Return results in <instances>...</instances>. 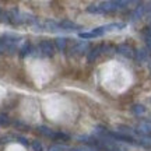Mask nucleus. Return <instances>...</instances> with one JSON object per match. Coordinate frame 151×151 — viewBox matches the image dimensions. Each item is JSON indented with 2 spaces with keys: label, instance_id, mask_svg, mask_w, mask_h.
I'll return each instance as SVG.
<instances>
[{
  "label": "nucleus",
  "instance_id": "nucleus-23",
  "mask_svg": "<svg viewBox=\"0 0 151 151\" xmlns=\"http://www.w3.org/2000/svg\"><path fill=\"white\" fill-rule=\"evenodd\" d=\"M92 32L95 34V37H101V35L105 34V29H104V27H99V28H95Z\"/></svg>",
  "mask_w": 151,
  "mask_h": 151
},
{
  "label": "nucleus",
  "instance_id": "nucleus-19",
  "mask_svg": "<svg viewBox=\"0 0 151 151\" xmlns=\"http://www.w3.org/2000/svg\"><path fill=\"white\" fill-rule=\"evenodd\" d=\"M32 148H34V151H43V146H42V143L41 141H38V140H34L32 141Z\"/></svg>",
  "mask_w": 151,
  "mask_h": 151
},
{
  "label": "nucleus",
  "instance_id": "nucleus-3",
  "mask_svg": "<svg viewBox=\"0 0 151 151\" xmlns=\"http://www.w3.org/2000/svg\"><path fill=\"white\" fill-rule=\"evenodd\" d=\"M118 52L120 55H123L126 58H134V50L133 48L130 46V45H126V43H122V45H119L118 46Z\"/></svg>",
  "mask_w": 151,
  "mask_h": 151
},
{
  "label": "nucleus",
  "instance_id": "nucleus-14",
  "mask_svg": "<svg viewBox=\"0 0 151 151\" xmlns=\"http://www.w3.org/2000/svg\"><path fill=\"white\" fill-rule=\"evenodd\" d=\"M38 132L43 136H48V137H53L55 136L53 130H50L49 127H46V126H39V127H38Z\"/></svg>",
  "mask_w": 151,
  "mask_h": 151
},
{
  "label": "nucleus",
  "instance_id": "nucleus-2",
  "mask_svg": "<svg viewBox=\"0 0 151 151\" xmlns=\"http://www.w3.org/2000/svg\"><path fill=\"white\" fill-rule=\"evenodd\" d=\"M39 50L45 56H53V53H55L53 43L50 42V41H42V42L39 43Z\"/></svg>",
  "mask_w": 151,
  "mask_h": 151
},
{
  "label": "nucleus",
  "instance_id": "nucleus-8",
  "mask_svg": "<svg viewBox=\"0 0 151 151\" xmlns=\"http://www.w3.org/2000/svg\"><path fill=\"white\" fill-rule=\"evenodd\" d=\"M102 52V46H97V48H94L91 52H88V62L92 63L94 60L97 59V56H99V53Z\"/></svg>",
  "mask_w": 151,
  "mask_h": 151
},
{
  "label": "nucleus",
  "instance_id": "nucleus-25",
  "mask_svg": "<svg viewBox=\"0 0 151 151\" xmlns=\"http://www.w3.org/2000/svg\"><path fill=\"white\" fill-rule=\"evenodd\" d=\"M67 151H84V148L83 147H76V148H70V150H67Z\"/></svg>",
  "mask_w": 151,
  "mask_h": 151
},
{
  "label": "nucleus",
  "instance_id": "nucleus-5",
  "mask_svg": "<svg viewBox=\"0 0 151 151\" xmlns=\"http://www.w3.org/2000/svg\"><path fill=\"white\" fill-rule=\"evenodd\" d=\"M134 58H136V60H137L139 63L146 62L147 58H148V52H147V49H139V50L134 53Z\"/></svg>",
  "mask_w": 151,
  "mask_h": 151
},
{
  "label": "nucleus",
  "instance_id": "nucleus-18",
  "mask_svg": "<svg viewBox=\"0 0 151 151\" xmlns=\"http://www.w3.org/2000/svg\"><path fill=\"white\" fill-rule=\"evenodd\" d=\"M132 111H133L134 115H143V113L146 112V108H144L143 105H134V106L132 108Z\"/></svg>",
  "mask_w": 151,
  "mask_h": 151
},
{
  "label": "nucleus",
  "instance_id": "nucleus-6",
  "mask_svg": "<svg viewBox=\"0 0 151 151\" xmlns=\"http://www.w3.org/2000/svg\"><path fill=\"white\" fill-rule=\"evenodd\" d=\"M144 13H146V7L144 6H139V7H136L134 11H133V14H132V18L137 21V20H140L141 17L144 16Z\"/></svg>",
  "mask_w": 151,
  "mask_h": 151
},
{
  "label": "nucleus",
  "instance_id": "nucleus-22",
  "mask_svg": "<svg viewBox=\"0 0 151 151\" xmlns=\"http://www.w3.org/2000/svg\"><path fill=\"white\" fill-rule=\"evenodd\" d=\"M80 38H83V39H91V38H95V34L92 32H81L80 34Z\"/></svg>",
  "mask_w": 151,
  "mask_h": 151
},
{
  "label": "nucleus",
  "instance_id": "nucleus-9",
  "mask_svg": "<svg viewBox=\"0 0 151 151\" xmlns=\"http://www.w3.org/2000/svg\"><path fill=\"white\" fill-rule=\"evenodd\" d=\"M73 50H74V52H77L78 55L86 53L87 50H88V43H87V42H80V43H77Z\"/></svg>",
  "mask_w": 151,
  "mask_h": 151
},
{
  "label": "nucleus",
  "instance_id": "nucleus-17",
  "mask_svg": "<svg viewBox=\"0 0 151 151\" xmlns=\"http://www.w3.org/2000/svg\"><path fill=\"white\" fill-rule=\"evenodd\" d=\"M87 11H88V13H94V14H101V13H102L99 6H94V4L88 6V7H87Z\"/></svg>",
  "mask_w": 151,
  "mask_h": 151
},
{
  "label": "nucleus",
  "instance_id": "nucleus-4",
  "mask_svg": "<svg viewBox=\"0 0 151 151\" xmlns=\"http://www.w3.org/2000/svg\"><path fill=\"white\" fill-rule=\"evenodd\" d=\"M99 7H101L102 13H112V11L118 10V7H116V3H115V1H104V3L99 4Z\"/></svg>",
  "mask_w": 151,
  "mask_h": 151
},
{
  "label": "nucleus",
  "instance_id": "nucleus-15",
  "mask_svg": "<svg viewBox=\"0 0 151 151\" xmlns=\"http://www.w3.org/2000/svg\"><path fill=\"white\" fill-rule=\"evenodd\" d=\"M55 43H56V46H58L60 50H65L66 45H67V39H65V38H56V39H55Z\"/></svg>",
  "mask_w": 151,
  "mask_h": 151
},
{
  "label": "nucleus",
  "instance_id": "nucleus-20",
  "mask_svg": "<svg viewBox=\"0 0 151 151\" xmlns=\"http://www.w3.org/2000/svg\"><path fill=\"white\" fill-rule=\"evenodd\" d=\"M48 151H67V148L63 146H60V144H53V146L49 147Z\"/></svg>",
  "mask_w": 151,
  "mask_h": 151
},
{
  "label": "nucleus",
  "instance_id": "nucleus-16",
  "mask_svg": "<svg viewBox=\"0 0 151 151\" xmlns=\"http://www.w3.org/2000/svg\"><path fill=\"white\" fill-rule=\"evenodd\" d=\"M53 139L56 141H67V140H70V136L66 134V133H55Z\"/></svg>",
  "mask_w": 151,
  "mask_h": 151
},
{
  "label": "nucleus",
  "instance_id": "nucleus-13",
  "mask_svg": "<svg viewBox=\"0 0 151 151\" xmlns=\"http://www.w3.org/2000/svg\"><path fill=\"white\" fill-rule=\"evenodd\" d=\"M60 28H63V29H69V31H71V29H76L77 28V25H76L74 22L69 21V20H65V21L60 22Z\"/></svg>",
  "mask_w": 151,
  "mask_h": 151
},
{
  "label": "nucleus",
  "instance_id": "nucleus-10",
  "mask_svg": "<svg viewBox=\"0 0 151 151\" xmlns=\"http://www.w3.org/2000/svg\"><path fill=\"white\" fill-rule=\"evenodd\" d=\"M137 141H139L140 146L147 147V148H151V136H141Z\"/></svg>",
  "mask_w": 151,
  "mask_h": 151
},
{
  "label": "nucleus",
  "instance_id": "nucleus-21",
  "mask_svg": "<svg viewBox=\"0 0 151 151\" xmlns=\"http://www.w3.org/2000/svg\"><path fill=\"white\" fill-rule=\"evenodd\" d=\"M9 123H10V119L7 118L6 115L0 113V126H7Z\"/></svg>",
  "mask_w": 151,
  "mask_h": 151
},
{
  "label": "nucleus",
  "instance_id": "nucleus-24",
  "mask_svg": "<svg viewBox=\"0 0 151 151\" xmlns=\"http://www.w3.org/2000/svg\"><path fill=\"white\" fill-rule=\"evenodd\" d=\"M14 140H17L18 143H21L22 146H28V141L24 139V137H21V136H17V137H14Z\"/></svg>",
  "mask_w": 151,
  "mask_h": 151
},
{
  "label": "nucleus",
  "instance_id": "nucleus-1",
  "mask_svg": "<svg viewBox=\"0 0 151 151\" xmlns=\"http://www.w3.org/2000/svg\"><path fill=\"white\" fill-rule=\"evenodd\" d=\"M136 133H140L141 136H151V122L150 120H143L137 124Z\"/></svg>",
  "mask_w": 151,
  "mask_h": 151
},
{
  "label": "nucleus",
  "instance_id": "nucleus-7",
  "mask_svg": "<svg viewBox=\"0 0 151 151\" xmlns=\"http://www.w3.org/2000/svg\"><path fill=\"white\" fill-rule=\"evenodd\" d=\"M124 22H113V24H108V25H105L104 29H105V32L106 31H118V29H122L124 28Z\"/></svg>",
  "mask_w": 151,
  "mask_h": 151
},
{
  "label": "nucleus",
  "instance_id": "nucleus-12",
  "mask_svg": "<svg viewBox=\"0 0 151 151\" xmlns=\"http://www.w3.org/2000/svg\"><path fill=\"white\" fill-rule=\"evenodd\" d=\"M28 53H31V43L25 42L22 45V48L20 49V56H21V58H25Z\"/></svg>",
  "mask_w": 151,
  "mask_h": 151
},
{
  "label": "nucleus",
  "instance_id": "nucleus-11",
  "mask_svg": "<svg viewBox=\"0 0 151 151\" xmlns=\"http://www.w3.org/2000/svg\"><path fill=\"white\" fill-rule=\"evenodd\" d=\"M45 28L48 31H59V29H62L60 24H58V22H55V21H46L45 22Z\"/></svg>",
  "mask_w": 151,
  "mask_h": 151
}]
</instances>
